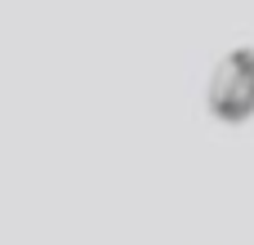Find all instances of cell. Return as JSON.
Masks as SVG:
<instances>
[{"mask_svg": "<svg viewBox=\"0 0 254 245\" xmlns=\"http://www.w3.org/2000/svg\"><path fill=\"white\" fill-rule=\"evenodd\" d=\"M205 103L223 121L254 116V49H232V54L219 58V67L210 76V89H205Z\"/></svg>", "mask_w": 254, "mask_h": 245, "instance_id": "obj_1", "label": "cell"}]
</instances>
